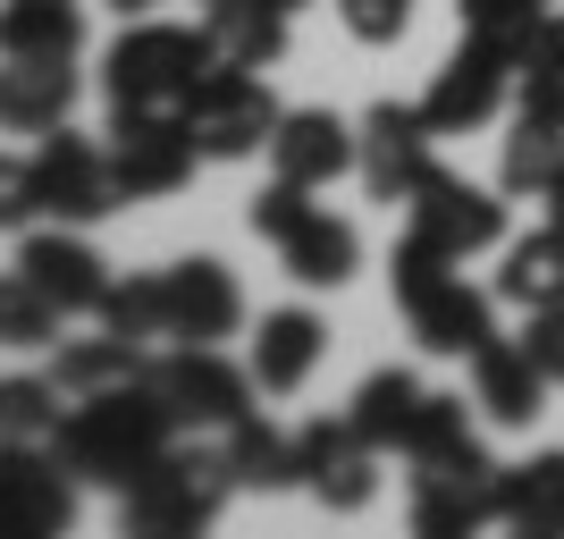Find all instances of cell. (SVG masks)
<instances>
[{
	"label": "cell",
	"instance_id": "obj_42",
	"mask_svg": "<svg viewBox=\"0 0 564 539\" xmlns=\"http://www.w3.org/2000/svg\"><path fill=\"white\" fill-rule=\"evenodd\" d=\"M0 531H9V515H0Z\"/></svg>",
	"mask_w": 564,
	"mask_h": 539
},
{
	"label": "cell",
	"instance_id": "obj_27",
	"mask_svg": "<svg viewBox=\"0 0 564 539\" xmlns=\"http://www.w3.org/2000/svg\"><path fill=\"white\" fill-rule=\"evenodd\" d=\"M143 363H152V354L135 346V337H110V328H101V337H76V346H59V397H110V388H135L143 379Z\"/></svg>",
	"mask_w": 564,
	"mask_h": 539
},
{
	"label": "cell",
	"instance_id": "obj_41",
	"mask_svg": "<svg viewBox=\"0 0 564 539\" xmlns=\"http://www.w3.org/2000/svg\"><path fill=\"white\" fill-rule=\"evenodd\" d=\"M270 9H286V18H295V9H304V0H270Z\"/></svg>",
	"mask_w": 564,
	"mask_h": 539
},
{
	"label": "cell",
	"instance_id": "obj_40",
	"mask_svg": "<svg viewBox=\"0 0 564 539\" xmlns=\"http://www.w3.org/2000/svg\"><path fill=\"white\" fill-rule=\"evenodd\" d=\"M547 219H556V228H564V186H556V194H547Z\"/></svg>",
	"mask_w": 564,
	"mask_h": 539
},
{
	"label": "cell",
	"instance_id": "obj_34",
	"mask_svg": "<svg viewBox=\"0 0 564 539\" xmlns=\"http://www.w3.org/2000/svg\"><path fill=\"white\" fill-rule=\"evenodd\" d=\"M337 18H346L354 43H404V25H413V0H337Z\"/></svg>",
	"mask_w": 564,
	"mask_h": 539
},
{
	"label": "cell",
	"instance_id": "obj_31",
	"mask_svg": "<svg viewBox=\"0 0 564 539\" xmlns=\"http://www.w3.org/2000/svg\"><path fill=\"white\" fill-rule=\"evenodd\" d=\"M68 413L59 379H34V371H9L0 379V439H51Z\"/></svg>",
	"mask_w": 564,
	"mask_h": 539
},
{
	"label": "cell",
	"instance_id": "obj_28",
	"mask_svg": "<svg viewBox=\"0 0 564 539\" xmlns=\"http://www.w3.org/2000/svg\"><path fill=\"white\" fill-rule=\"evenodd\" d=\"M497 186H506V203H547L564 186V136L540 118H514V136L497 152Z\"/></svg>",
	"mask_w": 564,
	"mask_h": 539
},
{
	"label": "cell",
	"instance_id": "obj_29",
	"mask_svg": "<svg viewBox=\"0 0 564 539\" xmlns=\"http://www.w3.org/2000/svg\"><path fill=\"white\" fill-rule=\"evenodd\" d=\"M203 25H212L219 60H236V68H270L286 51V9H270V0H212Z\"/></svg>",
	"mask_w": 564,
	"mask_h": 539
},
{
	"label": "cell",
	"instance_id": "obj_15",
	"mask_svg": "<svg viewBox=\"0 0 564 539\" xmlns=\"http://www.w3.org/2000/svg\"><path fill=\"white\" fill-rule=\"evenodd\" d=\"M18 279L34 287V295H51L59 312H101V295H110V270H101V254L68 228V219H59V228H25V245H18Z\"/></svg>",
	"mask_w": 564,
	"mask_h": 539
},
{
	"label": "cell",
	"instance_id": "obj_32",
	"mask_svg": "<svg viewBox=\"0 0 564 539\" xmlns=\"http://www.w3.org/2000/svg\"><path fill=\"white\" fill-rule=\"evenodd\" d=\"M59 321H68V312L51 304V295H34L25 279H0V346H18V354L59 346Z\"/></svg>",
	"mask_w": 564,
	"mask_h": 539
},
{
	"label": "cell",
	"instance_id": "obj_13",
	"mask_svg": "<svg viewBox=\"0 0 564 539\" xmlns=\"http://www.w3.org/2000/svg\"><path fill=\"white\" fill-rule=\"evenodd\" d=\"M295 489H312L321 506H337V515H362L379 489V446L362 439L354 422H304L295 430Z\"/></svg>",
	"mask_w": 564,
	"mask_h": 539
},
{
	"label": "cell",
	"instance_id": "obj_23",
	"mask_svg": "<svg viewBox=\"0 0 564 539\" xmlns=\"http://www.w3.org/2000/svg\"><path fill=\"white\" fill-rule=\"evenodd\" d=\"M497 522L531 539H564V446L531 464H497Z\"/></svg>",
	"mask_w": 564,
	"mask_h": 539
},
{
	"label": "cell",
	"instance_id": "obj_5",
	"mask_svg": "<svg viewBox=\"0 0 564 539\" xmlns=\"http://www.w3.org/2000/svg\"><path fill=\"white\" fill-rule=\"evenodd\" d=\"M186 136L203 161H253V152H270V136H279V94L261 85V68H236V60H219L203 85H194L186 110Z\"/></svg>",
	"mask_w": 564,
	"mask_h": 539
},
{
	"label": "cell",
	"instance_id": "obj_18",
	"mask_svg": "<svg viewBox=\"0 0 564 539\" xmlns=\"http://www.w3.org/2000/svg\"><path fill=\"white\" fill-rule=\"evenodd\" d=\"M354 169V127L337 110H286L279 136H270V177H295V186H337Z\"/></svg>",
	"mask_w": 564,
	"mask_h": 539
},
{
	"label": "cell",
	"instance_id": "obj_39",
	"mask_svg": "<svg viewBox=\"0 0 564 539\" xmlns=\"http://www.w3.org/2000/svg\"><path fill=\"white\" fill-rule=\"evenodd\" d=\"M118 18H152V9H161V0H110Z\"/></svg>",
	"mask_w": 564,
	"mask_h": 539
},
{
	"label": "cell",
	"instance_id": "obj_4",
	"mask_svg": "<svg viewBox=\"0 0 564 539\" xmlns=\"http://www.w3.org/2000/svg\"><path fill=\"white\" fill-rule=\"evenodd\" d=\"M228 489H236L228 446H177V439H169L161 455L118 489V506H127V531L177 539V531H203V522L228 506Z\"/></svg>",
	"mask_w": 564,
	"mask_h": 539
},
{
	"label": "cell",
	"instance_id": "obj_37",
	"mask_svg": "<svg viewBox=\"0 0 564 539\" xmlns=\"http://www.w3.org/2000/svg\"><path fill=\"white\" fill-rule=\"evenodd\" d=\"M522 346L540 354V371H547V379H564V304H556V312H531Z\"/></svg>",
	"mask_w": 564,
	"mask_h": 539
},
{
	"label": "cell",
	"instance_id": "obj_16",
	"mask_svg": "<svg viewBox=\"0 0 564 539\" xmlns=\"http://www.w3.org/2000/svg\"><path fill=\"white\" fill-rule=\"evenodd\" d=\"M404 321H413V346H422V354H455V363H471V354L497 337V287L480 295V287H464V270H447L438 287H422V295L404 304Z\"/></svg>",
	"mask_w": 564,
	"mask_h": 539
},
{
	"label": "cell",
	"instance_id": "obj_7",
	"mask_svg": "<svg viewBox=\"0 0 564 539\" xmlns=\"http://www.w3.org/2000/svg\"><path fill=\"white\" fill-rule=\"evenodd\" d=\"M404 228L430 236L438 254L471 261V254H489V245H506V186H471L455 169H430L422 186L404 194Z\"/></svg>",
	"mask_w": 564,
	"mask_h": 539
},
{
	"label": "cell",
	"instance_id": "obj_26",
	"mask_svg": "<svg viewBox=\"0 0 564 539\" xmlns=\"http://www.w3.org/2000/svg\"><path fill=\"white\" fill-rule=\"evenodd\" d=\"M219 446H228L236 489H295V430H279L270 413H236Z\"/></svg>",
	"mask_w": 564,
	"mask_h": 539
},
{
	"label": "cell",
	"instance_id": "obj_30",
	"mask_svg": "<svg viewBox=\"0 0 564 539\" xmlns=\"http://www.w3.org/2000/svg\"><path fill=\"white\" fill-rule=\"evenodd\" d=\"M455 18H464V34L471 43H489V51H506L522 68V51H531V34H540V0H455Z\"/></svg>",
	"mask_w": 564,
	"mask_h": 539
},
{
	"label": "cell",
	"instance_id": "obj_11",
	"mask_svg": "<svg viewBox=\"0 0 564 539\" xmlns=\"http://www.w3.org/2000/svg\"><path fill=\"white\" fill-rule=\"evenodd\" d=\"M0 515L18 539L76 522V472L51 455V439H0Z\"/></svg>",
	"mask_w": 564,
	"mask_h": 539
},
{
	"label": "cell",
	"instance_id": "obj_2",
	"mask_svg": "<svg viewBox=\"0 0 564 539\" xmlns=\"http://www.w3.org/2000/svg\"><path fill=\"white\" fill-rule=\"evenodd\" d=\"M169 439H177L169 405L135 379V388H110V397H76L51 430V455L76 472V489H127Z\"/></svg>",
	"mask_w": 564,
	"mask_h": 539
},
{
	"label": "cell",
	"instance_id": "obj_24",
	"mask_svg": "<svg viewBox=\"0 0 564 539\" xmlns=\"http://www.w3.org/2000/svg\"><path fill=\"white\" fill-rule=\"evenodd\" d=\"M85 9L76 0H0V60H76Z\"/></svg>",
	"mask_w": 564,
	"mask_h": 539
},
{
	"label": "cell",
	"instance_id": "obj_19",
	"mask_svg": "<svg viewBox=\"0 0 564 539\" xmlns=\"http://www.w3.org/2000/svg\"><path fill=\"white\" fill-rule=\"evenodd\" d=\"M321 354H329V321L304 304H286V312H261V337H253V388L261 397H295L312 371H321Z\"/></svg>",
	"mask_w": 564,
	"mask_h": 539
},
{
	"label": "cell",
	"instance_id": "obj_17",
	"mask_svg": "<svg viewBox=\"0 0 564 539\" xmlns=\"http://www.w3.org/2000/svg\"><path fill=\"white\" fill-rule=\"evenodd\" d=\"M547 388H556V379L540 371V354L522 346V337H489V346L471 354V405H480L497 430H531L547 413Z\"/></svg>",
	"mask_w": 564,
	"mask_h": 539
},
{
	"label": "cell",
	"instance_id": "obj_35",
	"mask_svg": "<svg viewBox=\"0 0 564 539\" xmlns=\"http://www.w3.org/2000/svg\"><path fill=\"white\" fill-rule=\"evenodd\" d=\"M43 219V186H34V161L0 152V228H34Z\"/></svg>",
	"mask_w": 564,
	"mask_h": 539
},
{
	"label": "cell",
	"instance_id": "obj_22",
	"mask_svg": "<svg viewBox=\"0 0 564 539\" xmlns=\"http://www.w3.org/2000/svg\"><path fill=\"white\" fill-rule=\"evenodd\" d=\"M497 304H514V312H556L564 304V228L556 219L497 245Z\"/></svg>",
	"mask_w": 564,
	"mask_h": 539
},
{
	"label": "cell",
	"instance_id": "obj_20",
	"mask_svg": "<svg viewBox=\"0 0 564 539\" xmlns=\"http://www.w3.org/2000/svg\"><path fill=\"white\" fill-rule=\"evenodd\" d=\"M270 245H279V261H286V279H295V287H346L354 270H362V236H354V219L321 212V203H304Z\"/></svg>",
	"mask_w": 564,
	"mask_h": 539
},
{
	"label": "cell",
	"instance_id": "obj_25",
	"mask_svg": "<svg viewBox=\"0 0 564 539\" xmlns=\"http://www.w3.org/2000/svg\"><path fill=\"white\" fill-rule=\"evenodd\" d=\"M422 379L404 371V363H388V371H371L362 388H354V405H346V422L362 430V439L379 446V455H404V439H413V413H422Z\"/></svg>",
	"mask_w": 564,
	"mask_h": 539
},
{
	"label": "cell",
	"instance_id": "obj_33",
	"mask_svg": "<svg viewBox=\"0 0 564 539\" xmlns=\"http://www.w3.org/2000/svg\"><path fill=\"white\" fill-rule=\"evenodd\" d=\"M101 328L110 337H169V295H161V279H127L118 287L110 279V295H101Z\"/></svg>",
	"mask_w": 564,
	"mask_h": 539
},
{
	"label": "cell",
	"instance_id": "obj_10",
	"mask_svg": "<svg viewBox=\"0 0 564 539\" xmlns=\"http://www.w3.org/2000/svg\"><path fill=\"white\" fill-rule=\"evenodd\" d=\"M430 169H438V161H430L422 101H379V110L354 127V177L371 186V203H404Z\"/></svg>",
	"mask_w": 564,
	"mask_h": 539
},
{
	"label": "cell",
	"instance_id": "obj_14",
	"mask_svg": "<svg viewBox=\"0 0 564 539\" xmlns=\"http://www.w3.org/2000/svg\"><path fill=\"white\" fill-rule=\"evenodd\" d=\"M161 295H169V337H177V346H219V337L245 328V287H236V270L212 261V254L161 270Z\"/></svg>",
	"mask_w": 564,
	"mask_h": 539
},
{
	"label": "cell",
	"instance_id": "obj_44",
	"mask_svg": "<svg viewBox=\"0 0 564 539\" xmlns=\"http://www.w3.org/2000/svg\"><path fill=\"white\" fill-rule=\"evenodd\" d=\"M540 9H547V0H540Z\"/></svg>",
	"mask_w": 564,
	"mask_h": 539
},
{
	"label": "cell",
	"instance_id": "obj_3",
	"mask_svg": "<svg viewBox=\"0 0 564 539\" xmlns=\"http://www.w3.org/2000/svg\"><path fill=\"white\" fill-rule=\"evenodd\" d=\"M219 68V43L212 25H161V18H135L101 51V94L110 110H186L194 85Z\"/></svg>",
	"mask_w": 564,
	"mask_h": 539
},
{
	"label": "cell",
	"instance_id": "obj_8",
	"mask_svg": "<svg viewBox=\"0 0 564 539\" xmlns=\"http://www.w3.org/2000/svg\"><path fill=\"white\" fill-rule=\"evenodd\" d=\"M34 186H43V212L68 219V228H94V219L127 212V186L110 169V143H85L76 127H51L34 143Z\"/></svg>",
	"mask_w": 564,
	"mask_h": 539
},
{
	"label": "cell",
	"instance_id": "obj_9",
	"mask_svg": "<svg viewBox=\"0 0 564 539\" xmlns=\"http://www.w3.org/2000/svg\"><path fill=\"white\" fill-rule=\"evenodd\" d=\"M194 136L177 110H110V169L118 186H127V203H161V194H177L194 177Z\"/></svg>",
	"mask_w": 564,
	"mask_h": 539
},
{
	"label": "cell",
	"instance_id": "obj_12",
	"mask_svg": "<svg viewBox=\"0 0 564 539\" xmlns=\"http://www.w3.org/2000/svg\"><path fill=\"white\" fill-rule=\"evenodd\" d=\"M506 94H514V60L464 34V43H455V60L430 76L422 118H430V136H480V127L506 110Z\"/></svg>",
	"mask_w": 564,
	"mask_h": 539
},
{
	"label": "cell",
	"instance_id": "obj_43",
	"mask_svg": "<svg viewBox=\"0 0 564 539\" xmlns=\"http://www.w3.org/2000/svg\"><path fill=\"white\" fill-rule=\"evenodd\" d=\"M203 9H212V0H203Z\"/></svg>",
	"mask_w": 564,
	"mask_h": 539
},
{
	"label": "cell",
	"instance_id": "obj_21",
	"mask_svg": "<svg viewBox=\"0 0 564 539\" xmlns=\"http://www.w3.org/2000/svg\"><path fill=\"white\" fill-rule=\"evenodd\" d=\"M76 110V60H0V136H51Z\"/></svg>",
	"mask_w": 564,
	"mask_h": 539
},
{
	"label": "cell",
	"instance_id": "obj_38",
	"mask_svg": "<svg viewBox=\"0 0 564 539\" xmlns=\"http://www.w3.org/2000/svg\"><path fill=\"white\" fill-rule=\"evenodd\" d=\"M522 68H564V9L540 18V34H531V51H522Z\"/></svg>",
	"mask_w": 564,
	"mask_h": 539
},
{
	"label": "cell",
	"instance_id": "obj_36",
	"mask_svg": "<svg viewBox=\"0 0 564 539\" xmlns=\"http://www.w3.org/2000/svg\"><path fill=\"white\" fill-rule=\"evenodd\" d=\"M514 110L564 136V68H514Z\"/></svg>",
	"mask_w": 564,
	"mask_h": 539
},
{
	"label": "cell",
	"instance_id": "obj_1",
	"mask_svg": "<svg viewBox=\"0 0 564 539\" xmlns=\"http://www.w3.org/2000/svg\"><path fill=\"white\" fill-rule=\"evenodd\" d=\"M404 464H413V531L422 539H471L480 522H497V464L464 397L430 388L413 413V439H404Z\"/></svg>",
	"mask_w": 564,
	"mask_h": 539
},
{
	"label": "cell",
	"instance_id": "obj_6",
	"mask_svg": "<svg viewBox=\"0 0 564 539\" xmlns=\"http://www.w3.org/2000/svg\"><path fill=\"white\" fill-rule=\"evenodd\" d=\"M143 388L169 405L177 430H228L236 413H253V371H236L219 346H169L143 363Z\"/></svg>",
	"mask_w": 564,
	"mask_h": 539
}]
</instances>
